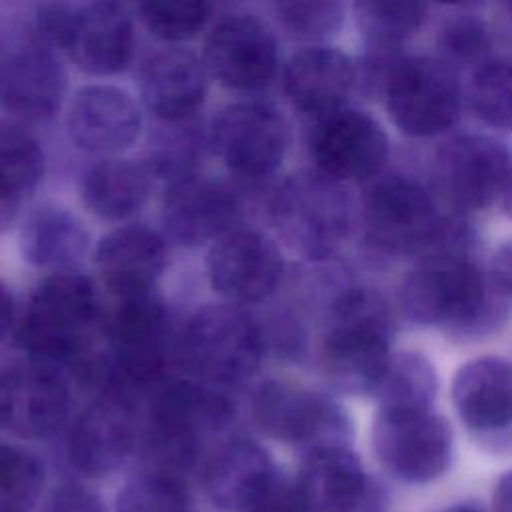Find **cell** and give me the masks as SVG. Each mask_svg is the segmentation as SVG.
Here are the masks:
<instances>
[{
	"label": "cell",
	"mask_w": 512,
	"mask_h": 512,
	"mask_svg": "<svg viewBox=\"0 0 512 512\" xmlns=\"http://www.w3.org/2000/svg\"><path fill=\"white\" fill-rule=\"evenodd\" d=\"M398 298L408 320L438 328L460 342L498 332L510 316V302L474 256L416 260Z\"/></svg>",
	"instance_id": "6da1fadb"
},
{
	"label": "cell",
	"mask_w": 512,
	"mask_h": 512,
	"mask_svg": "<svg viewBox=\"0 0 512 512\" xmlns=\"http://www.w3.org/2000/svg\"><path fill=\"white\" fill-rule=\"evenodd\" d=\"M394 312L386 298L366 286H344L330 302L320 344L328 382L356 396H372L390 358Z\"/></svg>",
	"instance_id": "7a4b0ae2"
},
{
	"label": "cell",
	"mask_w": 512,
	"mask_h": 512,
	"mask_svg": "<svg viewBox=\"0 0 512 512\" xmlns=\"http://www.w3.org/2000/svg\"><path fill=\"white\" fill-rule=\"evenodd\" d=\"M270 220L292 252L310 262H326L356 232L358 202L348 184L316 168L302 170L272 194Z\"/></svg>",
	"instance_id": "3957f363"
},
{
	"label": "cell",
	"mask_w": 512,
	"mask_h": 512,
	"mask_svg": "<svg viewBox=\"0 0 512 512\" xmlns=\"http://www.w3.org/2000/svg\"><path fill=\"white\" fill-rule=\"evenodd\" d=\"M444 212L426 182L404 172H382L362 186L358 228L372 254L418 260Z\"/></svg>",
	"instance_id": "277c9868"
},
{
	"label": "cell",
	"mask_w": 512,
	"mask_h": 512,
	"mask_svg": "<svg viewBox=\"0 0 512 512\" xmlns=\"http://www.w3.org/2000/svg\"><path fill=\"white\" fill-rule=\"evenodd\" d=\"M234 418V404L212 388L190 380L168 382L154 398L144 438L150 470L178 474L196 460L204 434L224 428Z\"/></svg>",
	"instance_id": "5b68a950"
},
{
	"label": "cell",
	"mask_w": 512,
	"mask_h": 512,
	"mask_svg": "<svg viewBox=\"0 0 512 512\" xmlns=\"http://www.w3.org/2000/svg\"><path fill=\"white\" fill-rule=\"evenodd\" d=\"M98 316L94 284L78 272H56L44 278L30 298L20 328V342L34 362L76 366L84 354V338Z\"/></svg>",
	"instance_id": "8992f818"
},
{
	"label": "cell",
	"mask_w": 512,
	"mask_h": 512,
	"mask_svg": "<svg viewBox=\"0 0 512 512\" xmlns=\"http://www.w3.org/2000/svg\"><path fill=\"white\" fill-rule=\"evenodd\" d=\"M380 98L402 134L434 138L460 120L464 88L460 74L436 54L404 52L390 66Z\"/></svg>",
	"instance_id": "52a82bcc"
},
{
	"label": "cell",
	"mask_w": 512,
	"mask_h": 512,
	"mask_svg": "<svg viewBox=\"0 0 512 512\" xmlns=\"http://www.w3.org/2000/svg\"><path fill=\"white\" fill-rule=\"evenodd\" d=\"M512 170L510 148L488 134H456L442 140L428 166V188L452 214L486 210L500 198Z\"/></svg>",
	"instance_id": "ba28073f"
},
{
	"label": "cell",
	"mask_w": 512,
	"mask_h": 512,
	"mask_svg": "<svg viewBox=\"0 0 512 512\" xmlns=\"http://www.w3.org/2000/svg\"><path fill=\"white\" fill-rule=\"evenodd\" d=\"M180 356L206 384H232L250 378L264 358L258 322L234 304L198 310L186 324Z\"/></svg>",
	"instance_id": "9c48e42d"
},
{
	"label": "cell",
	"mask_w": 512,
	"mask_h": 512,
	"mask_svg": "<svg viewBox=\"0 0 512 512\" xmlns=\"http://www.w3.org/2000/svg\"><path fill=\"white\" fill-rule=\"evenodd\" d=\"M372 446L394 478L426 484L448 470L454 436L446 418L432 408H378Z\"/></svg>",
	"instance_id": "30bf717a"
},
{
	"label": "cell",
	"mask_w": 512,
	"mask_h": 512,
	"mask_svg": "<svg viewBox=\"0 0 512 512\" xmlns=\"http://www.w3.org/2000/svg\"><path fill=\"white\" fill-rule=\"evenodd\" d=\"M254 420L268 436L304 446H348L350 420L340 404L322 392L290 380H268L254 396Z\"/></svg>",
	"instance_id": "8fae6325"
},
{
	"label": "cell",
	"mask_w": 512,
	"mask_h": 512,
	"mask_svg": "<svg viewBox=\"0 0 512 512\" xmlns=\"http://www.w3.org/2000/svg\"><path fill=\"white\" fill-rule=\"evenodd\" d=\"M106 336L116 374L118 396L130 400L132 388H146L160 380L170 346L166 308L150 296L118 300Z\"/></svg>",
	"instance_id": "7c38bea8"
},
{
	"label": "cell",
	"mask_w": 512,
	"mask_h": 512,
	"mask_svg": "<svg viewBox=\"0 0 512 512\" xmlns=\"http://www.w3.org/2000/svg\"><path fill=\"white\" fill-rule=\"evenodd\" d=\"M310 154L318 172L342 184L364 186L386 172L390 140L372 114L344 106L314 122Z\"/></svg>",
	"instance_id": "4fadbf2b"
},
{
	"label": "cell",
	"mask_w": 512,
	"mask_h": 512,
	"mask_svg": "<svg viewBox=\"0 0 512 512\" xmlns=\"http://www.w3.org/2000/svg\"><path fill=\"white\" fill-rule=\"evenodd\" d=\"M210 144L230 172L264 178L280 168L288 152L290 124L272 104L234 102L214 120Z\"/></svg>",
	"instance_id": "5bb4252c"
},
{
	"label": "cell",
	"mask_w": 512,
	"mask_h": 512,
	"mask_svg": "<svg viewBox=\"0 0 512 512\" xmlns=\"http://www.w3.org/2000/svg\"><path fill=\"white\" fill-rule=\"evenodd\" d=\"M454 410L470 436L486 450H512V362L478 356L452 378Z\"/></svg>",
	"instance_id": "9a60e30c"
},
{
	"label": "cell",
	"mask_w": 512,
	"mask_h": 512,
	"mask_svg": "<svg viewBox=\"0 0 512 512\" xmlns=\"http://www.w3.org/2000/svg\"><path fill=\"white\" fill-rule=\"evenodd\" d=\"M70 388L58 368L32 362L0 376V424L20 438L42 440L62 430Z\"/></svg>",
	"instance_id": "2e32d148"
},
{
	"label": "cell",
	"mask_w": 512,
	"mask_h": 512,
	"mask_svg": "<svg viewBox=\"0 0 512 512\" xmlns=\"http://www.w3.org/2000/svg\"><path fill=\"white\" fill-rule=\"evenodd\" d=\"M204 62L222 86L256 90L266 86L276 72V38L256 16L234 14L220 20L210 32Z\"/></svg>",
	"instance_id": "e0dca14e"
},
{
	"label": "cell",
	"mask_w": 512,
	"mask_h": 512,
	"mask_svg": "<svg viewBox=\"0 0 512 512\" xmlns=\"http://www.w3.org/2000/svg\"><path fill=\"white\" fill-rule=\"evenodd\" d=\"M208 278L228 302H260L276 290L282 278L280 250L256 230H232L210 248Z\"/></svg>",
	"instance_id": "ac0fdd59"
},
{
	"label": "cell",
	"mask_w": 512,
	"mask_h": 512,
	"mask_svg": "<svg viewBox=\"0 0 512 512\" xmlns=\"http://www.w3.org/2000/svg\"><path fill=\"white\" fill-rule=\"evenodd\" d=\"M238 214L236 192L220 180L198 174L168 184L162 200L164 228L184 246L222 238L232 232Z\"/></svg>",
	"instance_id": "d6986e66"
},
{
	"label": "cell",
	"mask_w": 512,
	"mask_h": 512,
	"mask_svg": "<svg viewBox=\"0 0 512 512\" xmlns=\"http://www.w3.org/2000/svg\"><path fill=\"white\" fill-rule=\"evenodd\" d=\"M272 456L254 440L234 438L220 444L204 466V488L224 512H250L276 484Z\"/></svg>",
	"instance_id": "ffe728a7"
},
{
	"label": "cell",
	"mask_w": 512,
	"mask_h": 512,
	"mask_svg": "<svg viewBox=\"0 0 512 512\" xmlns=\"http://www.w3.org/2000/svg\"><path fill=\"white\" fill-rule=\"evenodd\" d=\"M142 128V114L124 90L90 84L76 92L68 110L70 138L94 154H120L130 148Z\"/></svg>",
	"instance_id": "44dd1931"
},
{
	"label": "cell",
	"mask_w": 512,
	"mask_h": 512,
	"mask_svg": "<svg viewBox=\"0 0 512 512\" xmlns=\"http://www.w3.org/2000/svg\"><path fill=\"white\" fill-rule=\"evenodd\" d=\"M132 444L130 400L102 396L74 420L68 436V458L84 476L102 478L126 462Z\"/></svg>",
	"instance_id": "7402d4cb"
},
{
	"label": "cell",
	"mask_w": 512,
	"mask_h": 512,
	"mask_svg": "<svg viewBox=\"0 0 512 512\" xmlns=\"http://www.w3.org/2000/svg\"><path fill=\"white\" fill-rule=\"evenodd\" d=\"M296 488L310 512H364L372 502V482L348 446L308 450Z\"/></svg>",
	"instance_id": "603a6c76"
},
{
	"label": "cell",
	"mask_w": 512,
	"mask_h": 512,
	"mask_svg": "<svg viewBox=\"0 0 512 512\" xmlns=\"http://www.w3.org/2000/svg\"><path fill=\"white\" fill-rule=\"evenodd\" d=\"M284 90L296 110L318 120L348 106L356 92V60L332 46H308L290 58Z\"/></svg>",
	"instance_id": "cb8c5ba5"
},
{
	"label": "cell",
	"mask_w": 512,
	"mask_h": 512,
	"mask_svg": "<svg viewBox=\"0 0 512 512\" xmlns=\"http://www.w3.org/2000/svg\"><path fill=\"white\" fill-rule=\"evenodd\" d=\"M132 46V20L124 6L116 2H90L76 6L64 48L76 68L92 76L116 74L130 62Z\"/></svg>",
	"instance_id": "d4e9b609"
},
{
	"label": "cell",
	"mask_w": 512,
	"mask_h": 512,
	"mask_svg": "<svg viewBox=\"0 0 512 512\" xmlns=\"http://www.w3.org/2000/svg\"><path fill=\"white\" fill-rule=\"evenodd\" d=\"M96 266L118 300L150 296L166 266V248L160 236L144 226H120L100 240Z\"/></svg>",
	"instance_id": "484cf974"
},
{
	"label": "cell",
	"mask_w": 512,
	"mask_h": 512,
	"mask_svg": "<svg viewBox=\"0 0 512 512\" xmlns=\"http://www.w3.org/2000/svg\"><path fill=\"white\" fill-rule=\"evenodd\" d=\"M66 92L62 64L44 48H22L0 66V106L22 120L56 114Z\"/></svg>",
	"instance_id": "4316f807"
},
{
	"label": "cell",
	"mask_w": 512,
	"mask_h": 512,
	"mask_svg": "<svg viewBox=\"0 0 512 512\" xmlns=\"http://www.w3.org/2000/svg\"><path fill=\"white\" fill-rule=\"evenodd\" d=\"M140 94L162 122L194 118L206 98V68L192 52L166 48L146 60Z\"/></svg>",
	"instance_id": "83f0119b"
},
{
	"label": "cell",
	"mask_w": 512,
	"mask_h": 512,
	"mask_svg": "<svg viewBox=\"0 0 512 512\" xmlns=\"http://www.w3.org/2000/svg\"><path fill=\"white\" fill-rule=\"evenodd\" d=\"M24 258L40 268H68L82 260L88 248L84 224L58 206H38L20 230Z\"/></svg>",
	"instance_id": "f1b7e54d"
},
{
	"label": "cell",
	"mask_w": 512,
	"mask_h": 512,
	"mask_svg": "<svg viewBox=\"0 0 512 512\" xmlns=\"http://www.w3.org/2000/svg\"><path fill=\"white\" fill-rule=\"evenodd\" d=\"M150 192L144 164L110 158L92 164L82 178V200L98 218L124 220L134 216Z\"/></svg>",
	"instance_id": "f546056e"
},
{
	"label": "cell",
	"mask_w": 512,
	"mask_h": 512,
	"mask_svg": "<svg viewBox=\"0 0 512 512\" xmlns=\"http://www.w3.org/2000/svg\"><path fill=\"white\" fill-rule=\"evenodd\" d=\"M356 28L368 54L396 56L422 30L428 6L420 2H356Z\"/></svg>",
	"instance_id": "4dcf8cb0"
},
{
	"label": "cell",
	"mask_w": 512,
	"mask_h": 512,
	"mask_svg": "<svg viewBox=\"0 0 512 512\" xmlns=\"http://www.w3.org/2000/svg\"><path fill=\"white\" fill-rule=\"evenodd\" d=\"M438 394L434 364L420 352H394L372 398L378 408H432Z\"/></svg>",
	"instance_id": "1f68e13d"
},
{
	"label": "cell",
	"mask_w": 512,
	"mask_h": 512,
	"mask_svg": "<svg viewBox=\"0 0 512 512\" xmlns=\"http://www.w3.org/2000/svg\"><path fill=\"white\" fill-rule=\"evenodd\" d=\"M202 142L204 138L192 118L162 122L148 144L144 168L150 176L164 178L170 184L194 176L204 150Z\"/></svg>",
	"instance_id": "d6a6232c"
},
{
	"label": "cell",
	"mask_w": 512,
	"mask_h": 512,
	"mask_svg": "<svg viewBox=\"0 0 512 512\" xmlns=\"http://www.w3.org/2000/svg\"><path fill=\"white\" fill-rule=\"evenodd\" d=\"M492 28L476 12H454L448 14L438 26L436 34V56L454 68L458 74L462 70L472 72L488 58H492Z\"/></svg>",
	"instance_id": "836d02e7"
},
{
	"label": "cell",
	"mask_w": 512,
	"mask_h": 512,
	"mask_svg": "<svg viewBox=\"0 0 512 512\" xmlns=\"http://www.w3.org/2000/svg\"><path fill=\"white\" fill-rule=\"evenodd\" d=\"M466 98L484 124L512 132V56H492L474 68Z\"/></svg>",
	"instance_id": "e575fe53"
},
{
	"label": "cell",
	"mask_w": 512,
	"mask_h": 512,
	"mask_svg": "<svg viewBox=\"0 0 512 512\" xmlns=\"http://www.w3.org/2000/svg\"><path fill=\"white\" fill-rule=\"evenodd\" d=\"M44 170L38 140L20 126L0 120V196L20 200L32 190Z\"/></svg>",
	"instance_id": "d590c367"
},
{
	"label": "cell",
	"mask_w": 512,
	"mask_h": 512,
	"mask_svg": "<svg viewBox=\"0 0 512 512\" xmlns=\"http://www.w3.org/2000/svg\"><path fill=\"white\" fill-rule=\"evenodd\" d=\"M44 466L26 448L0 444V512H30L44 488Z\"/></svg>",
	"instance_id": "8d00e7d4"
},
{
	"label": "cell",
	"mask_w": 512,
	"mask_h": 512,
	"mask_svg": "<svg viewBox=\"0 0 512 512\" xmlns=\"http://www.w3.org/2000/svg\"><path fill=\"white\" fill-rule=\"evenodd\" d=\"M114 512H190V496L178 474L148 468L124 484Z\"/></svg>",
	"instance_id": "74e56055"
},
{
	"label": "cell",
	"mask_w": 512,
	"mask_h": 512,
	"mask_svg": "<svg viewBox=\"0 0 512 512\" xmlns=\"http://www.w3.org/2000/svg\"><path fill=\"white\" fill-rule=\"evenodd\" d=\"M282 26L298 40L324 42L336 36L344 24L346 8L340 2L294 0L276 4Z\"/></svg>",
	"instance_id": "f35d334b"
},
{
	"label": "cell",
	"mask_w": 512,
	"mask_h": 512,
	"mask_svg": "<svg viewBox=\"0 0 512 512\" xmlns=\"http://www.w3.org/2000/svg\"><path fill=\"white\" fill-rule=\"evenodd\" d=\"M140 10L148 30L168 42H182L196 36L210 16V4L192 0L146 2Z\"/></svg>",
	"instance_id": "ab89813d"
},
{
	"label": "cell",
	"mask_w": 512,
	"mask_h": 512,
	"mask_svg": "<svg viewBox=\"0 0 512 512\" xmlns=\"http://www.w3.org/2000/svg\"><path fill=\"white\" fill-rule=\"evenodd\" d=\"M74 14H76V4H66V2L40 4L36 10L38 36L52 46L66 48Z\"/></svg>",
	"instance_id": "60d3db41"
},
{
	"label": "cell",
	"mask_w": 512,
	"mask_h": 512,
	"mask_svg": "<svg viewBox=\"0 0 512 512\" xmlns=\"http://www.w3.org/2000/svg\"><path fill=\"white\" fill-rule=\"evenodd\" d=\"M42 512H106L100 496L82 484H64L46 500Z\"/></svg>",
	"instance_id": "b9f144b4"
},
{
	"label": "cell",
	"mask_w": 512,
	"mask_h": 512,
	"mask_svg": "<svg viewBox=\"0 0 512 512\" xmlns=\"http://www.w3.org/2000/svg\"><path fill=\"white\" fill-rule=\"evenodd\" d=\"M250 512H310L296 488V482L280 476L268 494Z\"/></svg>",
	"instance_id": "7bdbcfd3"
},
{
	"label": "cell",
	"mask_w": 512,
	"mask_h": 512,
	"mask_svg": "<svg viewBox=\"0 0 512 512\" xmlns=\"http://www.w3.org/2000/svg\"><path fill=\"white\" fill-rule=\"evenodd\" d=\"M488 274L498 292L512 304V236L506 238L492 254Z\"/></svg>",
	"instance_id": "ee69618b"
},
{
	"label": "cell",
	"mask_w": 512,
	"mask_h": 512,
	"mask_svg": "<svg viewBox=\"0 0 512 512\" xmlns=\"http://www.w3.org/2000/svg\"><path fill=\"white\" fill-rule=\"evenodd\" d=\"M494 512H512V470L502 474L494 486Z\"/></svg>",
	"instance_id": "f6af8a7d"
},
{
	"label": "cell",
	"mask_w": 512,
	"mask_h": 512,
	"mask_svg": "<svg viewBox=\"0 0 512 512\" xmlns=\"http://www.w3.org/2000/svg\"><path fill=\"white\" fill-rule=\"evenodd\" d=\"M14 318V300L10 290L0 282V340L8 332Z\"/></svg>",
	"instance_id": "bcb514c9"
},
{
	"label": "cell",
	"mask_w": 512,
	"mask_h": 512,
	"mask_svg": "<svg viewBox=\"0 0 512 512\" xmlns=\"http://www.w3.org/2000/svg\"><path fill=\"white\" fill-rule=\"evenodd\" d=\"M16 208H18V200H10V198L0 196V232L14 220Z\"/></svg>",
	"instance_id": "7dc6e473"
},
{
	"label": "cell",
	"mask_w": 512,
	"mask_h": 512,
	"mask_svg": "<svg viewBox=\"0 0 512 512\" xmlns=\"http://www.w3.org/2000/svg\"><path fill=\"white\" fill-rule=\"evenodd\" d=\"M500 206H502V212L512 220V170L506 178V184L502 188V194H500Z\"/></svg>",
	"instance_id": "c3c4849f"
},
{
	"label": "cell",
	"mask_w": 512,
	"mask_h": 512,
	"mask_svg": "<svg viewBox=\"0 0 512 512\" xmlns=\"http://www.w3.org/2000/svg\"><path fill=\"white\" fill-rule=\"evenodd\" d=\"M440 512H482L480 508L476 506H470V504H456V506H450V508H444Z\"/></svg>",
	"instance_id": "681fc988"
}]
</instances>
